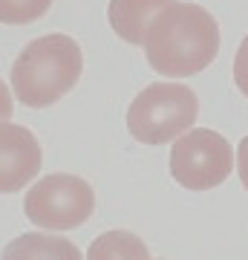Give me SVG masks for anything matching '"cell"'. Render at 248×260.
<instances>
[{"instance_id":"cell-7","label":"cell","mask_w":248,"mask_h":260,"mask_svg":"<svg viewBox=\"0 0 248 260\" xmlns=\"http://www.w3.org/2000/svg\"><path fill=\"white\" fill-rule=\"evenodd\" d=\"M176 0H110V26L119 32L121 41L127 44H145L147 26L153 23L162 9H167Z\"/></svg>"},{"instance_id":"cell-1","label":"cell","mask_w":248,"mask_h":260,"mask_svg":"<svg viewBox=\"0 0 248 260\" xmlns=\"http://www.w3.org/2000/svg\"><path fill=\"white\" fill-rule=\"evenodd\" d=\"M147 64L165 78L202 73L220 52V26L196 3H170L153 18L145 35Z\"/></svg>"},{"instance_id":"cell-3","label":"cell","mask_w":248,"mask_h":260,"mask_svg":"<svg viewBox=\"0 0 248 260\" xmlns=\"http://www.w3.org/2000/svg\"><path fill=\"white\" fill-rule=\"evenodd\" d=\"M199 99L188 84L156 81L133 99L127 130L141 145H167L196 124Z\"/></svg>"},{"instance_id":"cell-13","label":"cell","mask_w":248,"mask_h":260,"mask_svg":"<svg viewBox=\"0 0 248 260\" xmlns=\"http://www.w3.org/2000/svg\"><path fill=\"white\" fill-rule=\"evenodd\" d=\"M12 113H15V104H12V93L9 87L0 81V121H9Z\"/></svg>"},{"instance_id":"cell-12","label":"cell","mask_w":248,"mask_h":260,"mask_svg":"<svg viewBox=\"0 0 248 260\" xmlns=\"http://www.w3.org/2000/svg\"><path fill=\"white\" fill-rule=\"evenodd\" d=\"M237 174H239L242 188L248 191V136L237 145Z\"/></svg>"},{"instance_id":"cell-9","label":"cell","mask_w":248,"mask_h":260,"mask_svg":"<svg viewBox=\"0 0 248 260\" xmlns=\"http://www.w3.org/2000/svg\"><path fill=\"white\" fill-rule=\"evenodd\" d=\"M147 246L133 232H104L87 251V260H147Z\"/></svg>"},{"instance_id":"cell-2","label":"cell","mask_w":248,"mask_h":260,"mask_svg":"<svg viewBox=\"0 0 248 260\" xmlns=\"http://www.w3.org/2000/svg\"><path fill=\"white\" fill-rule=\"evenodd\" d=\"M84 70L78 41L69 35H41L12 67V90L26 107H49L73 90Z\"/></svg>"},{"instance_id":"cell-11","label":"cell","mask_w":248,"mask_h":260,"mask_svg":"<svg viewBox=\"0 0 248 260\" xmlns=\"http://www.w3.org/2000/svg\"><path fill=\"white\" fill-rule=\"evenodd\" d=\"M234 84H237L239 93L248 99V35L242 38L237 55H234Z\"/></svg>"},{"instance_id":"cell-14","label":"cell","mask_w":248,"mask_h":260,"mask_svg":"<svg viewBox=\"0 0 248 260\" xmlns=\"http://www.w3.org/2000/svg\"><path fill=\"white\" fill-rule=\"evenodd\" d=\"M147 260H150V257H147Z\"/></svg>"},{"instance_id":"cell-4","label":"cell","mask_w":248,"mask_h":260,"mask_svg":"<svg viewBox=\"0 0 248 260\" xmlns=\"http://www.w3.org/2000/svg\"><path fill=\"white\" fill-rule=\"evenodd\" d=\"M23 211L35 225L52 232L78 229L95 211V194L87 179L73 174H49L26 191Z\"/></svg>"},{"instance_id":"cell-10","label":"cell","mask_w":248,"mask_h":260,"mask_svg":"<svg viewBox=\"0 0 248 260\" xmlns=\"http://www.w3.org/2000/svg\"><path fill=\"white\" fill-rule=\"evenodd\" d=\"M52 6V0H0V23L6 26H23L44 18Z\"/></svg>"},{"instance_id":"cell-6","label":"cell","mask_w":248,"mask_h":260,"mask_svg":"<svg viewBox=\"0 0 248 260\" xmlns=\"http://www.w3.org/2000/svg\"><path fill=\"white\" fill-rule=\"evenodd\" d=\"M41 171V145L23 124L0 121V194H15Z\"/></svg>"},{"instance_id":"cell-8","label":"cell","mask_w":248,"mask_h":260,"mask_svg":"<svg viewBox=\"0 0 248 260\" xmlns=\"http://www.w3.org/2000/svg\"><path fill=\"white\" fill-rule=\"evenodd\" d=\"M0 260H84V257L73 240L32 232V234H20L18 240H12L3 249Z\"/></svg>"},{"instance_id":"cell-5","label":"cell","mask_w":248,"mask_h":260,"mask_svg":"<svg viewBox=\"0 0 248 260\" xmlns=\"http://www.w3.org/2000/svg\"><path fill=\"white\" fill-rule=\"evenodd\" d=\"M234 171L231 142L208 127H193L176 139L170 150V174L188 191H211Z\"/></svg>"}]
</instances>
